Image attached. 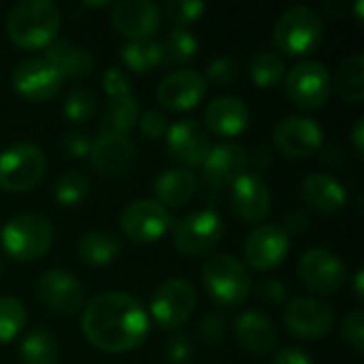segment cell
Wrapping results in <instances>:
<instances>
[{
    "mask_svg": "<svg viewBox=\"0 0 364 364\" xmlns=\"http://www.w3.org/2000/svg\"><path fill=\"white\" fill-rule=\"evenodd\" d=\"M85 339L111 354L139 348L149 333V318L143 305L126 292L109 290L96 294L81 316Z\"/></svg>",
    "mask_w": 364,
    "mask_h": 364,
    "instance_id": "obj_1",
    "label": "cell"
},
{
    "mask_svg": "<svg viewBox=\"0 0 364 364\" xmlns=\"http://www.w3.org/2000/svg\"><path fill=\"white\" fill-rule=\"evenodd\" d=\"M122 250V241L115 232H107V230H92L87 235L81 237L79 241V256L83 262L87 264H109L115 260V256Z\"/></svg>",
    "mask_w": 364,
    "mask_h": 364,
    "instance_id": "obj_28",
    "label": "cell"
},
{
    "mask_svg": "<svg viewBox=\"0 0 364 364\" xmlns=\"http://www.w3.org/2000/svg\"><path fill=\"white\" fill-rule=\"evenodd\" d=\"M303 284L318 294H335L346 284V267L341 258L324 247L307 250L299 260Z\"/></svg>",
    "mask_w": 364,
    "mask_h": 364,
    "instance_id": "obj_13",
    "label": "cell"
},
{
    "mask_svg": "<svg viewBox=\"0 0 364 364\" xmlns=\"http://www.w3.org/2000/svg\"><path fill=\"white\" fill-rule=\"evenodd\" d=\"M175 224L171 211L151 198H139L124 207L119 215V226L124 235L136 243H151L164 237Z\"/></svg>",
    "mask_w": 364,
    "mask_h": 364,
    "instance_id": "obj_8",
    "label": "cell"
},
{
    "mask_svg": "<svg viewBox=\"0 0 364 364\" xmlns=\"http://www.w3.org/2000/svg\"><path fill=\"white\" fill-rule=\"evenodd\" d=\"M111 21L130 41H147L160 23V9L151 0H119L111 9Z\"/></svg>",
    "mask_w": 364,
    "mask_h": 364,
    "instance_id": "obj_18",
    "label": "cell"
},
{
    "mask_svg": "<svg viewBox=\"0 0 364 364\" xmlns=\"http://www.w3.org/2000/svg\"><path fill=\"white\" fill-rule=\"evenodd\" d=\"M200 339L205 341V343H211V346H215V343H220L222 339H224V333H226V320L222 318V316H218V314H209L205 320H203V324H200Z\"/></svg>",
    "mask_w": 364,
    "mask_h": 364,
    "instance_id": "obj_45",
    "label": "cell"
},
{
    "mask_svg": "<svg viewBox=\"0 0 364 364\" xmlns=\"http://www.w3.org/2000/svg\"><path fill=\"white\" fill-rule=\"evenodd\" d=\"M354 284H356V294L363 299V269L356 271V282H354Z\"/></svg>",
    "mask_w": 364,
    "mask_h": 364,
    "instance_id": "obj_50",
    "label": "cell"
},
{
    "mask_svg": "<svg viewBox=\"0 0 364 364\" xmlns=\"http://www.w3.org/2000/svg\"><path fill=\"white\" fill-rule=\"evenodd\" d=\"M207 92L205 77L194 68H179L164 75L156 87L158 100L175 111L192 109Z\"/></svg>",
    "mask_w": 364,
    "mask_h": 364,
    "instance_id": "obj_19",
    "label": "cell"
},
{
    "mask_svg": "<svg viewBox=\"0 0 364 364\" xmlns=\"http://www.w3.org/2000/svg\"><path fill=\"white\" fill-rule=\"evenodd\" d=\"M162 9L168 19H173L177 26L183 28L186 23L198 19L205 13L207 4L203 0H166Z\"/></svg>",
    "mask_w": 364,
    "mask_h": 364,
    "instance_id": "obj_38",
    "label": "cell"
},
{
    "mask_svg": "<svg viewBox=\"0 0 364 364\" xmlns=\"http://www.w3.org/2000/svg\"><path fill=\"white\" fill-rule=\"evenodd\" d=\"M331 73L318 60H303L286 75L288 96L303 109H318L331 96Z\"/></svg>",
    "mask_w": 364,
    "mask_h": 364,
    "instance_id": "obj_10",
    "label": "cell"
},
{
    "mask_svg": "<svg viewBox=\"0 0 364 364\" xmlns=\"http://www.w3.org/2000/svg\"><path fill=\"white\" fill-rule=\"evenodd\" d=\"M164 53H166V62H183L188 58H192L198 49V41L194 36V32H190L188 28L175 26L173 30L166 32L164 41H162Z\"/></svg>",
    "mask_w": 364,
    "mask_h": 364,
    "instance_id": "obj_35",
    "label": "cell"
},
{
    "mask_svg": "<svg viewBox=\"0 0 364 364\" xmlns=\"http://www.w3.org/2000/svg\"><path fill=\"white\" fill-rule=\"evenodd\" d=\"M203 284L220 307L235 309L247 299L252 279L241 260L230 254H213L203 264Z\"/></svg>",
    "mask_w": 364,
    "mask_h": 364,
    "instance_id": "obj_3",
    "label": "cell"
},
{
    "mask_svg": "<svg viewBox=\"0 0 364 364\" xmlns=\"http://www.w3.org/2000/svg\"><path fill=\"white\" fill-rule=\"evenodd\" d=\"M364 55L363 51H356L352 55H348L339 70H337V79L335 85L339 90V94L350 100V102H360L364 98Z\"/></svg>",
    "mask_w": 364,
    "mask_h": 364,
    "instance_id": "obj_32",
    "label": "cell"
},
{
    "mask_svg": "<svg viewBox=\"0 0 364 364\" xmlns=\"http://www.w3.org/2000/svg\"><path fill=\"white\" fill-rule=\"evenodd\" d=\"M335 316L322 301L301 296L288 303L284 311V324L288 331L303 339H320L333 331Z\"/></svg>",
    "mask_w": 364,
    "mask_h": 364,
    "instance_id": "obj_15",
    "label": "cell"
},
{
    "mask_svg": "<svg viewBox=\"0 0 364 364\" xmlns=\"http://www.w3.org/2000/svg\"><path fill=\"white\" fill-rule=\"evenodd\" d=\"M154 190H156L160 205L181 207L192 198V194L196 190V175H194V171H190L186 166L166 168L156 177Z\"/></svg>",
    "mask_w": 364,
    "mask_h": 364,
    "instance_id": "obj_27",
    "label": "cell"
},
{
    "mask_svg": "<svg viewBox=\"0 0 364 364\" xmlns=\"http://www.w3.org/2000/svg\"><path fill=\"white\" fill-rule=\"evenodd\" d=\"M60 145H62V149H64L66 156H70V158H83V156L90 154L92 139L85 132H81V130H68V132H64Z\"/></svg>",
    "mask_w": 364,
    "mask_h": 364,
    "instance_id": "obj_43",
    "label": "cell"
},
{
    "mask_svg": "<svg viewBox=\"0 0 364 364\" xmlns=\"http://www.w3.org/2000/svg\"><path fill=\"white\" fill-rule=\"evenodd\" d=\"M90 192V179L85 173L81 171H64L58 179H55V200L64 207H73V205H79Z\"/></svg>",
    "mask_w": 364,
    "mask_h": 364,
    "instance_id": "obj_33",
    "label": "cell"
},
{
    "mask_svg": "<svg viewBox=\"0 0 364 364\" xmlns=\"http://www.w3.org/2000/svg\"><path fill=\"white\" fill-rule=\"evenodd\" d=\"M260 296H264L271 303L284 301L286 299V286H284V282H279V279H267L260 286Z\"/></svg>",
    "mask_w": 364,
    "mask_h": 364,
    "instance_id": "obj_47",
    "label": "cell"
},
{
    "mask_svg": "<svg viewBox=\"0 0 364 364\" xmlns=\"http://www.w3.org/2000/svg\"><path fill=\"white\" fill-rule=\"evenodd\" d=\"M271 364H311V358L301 348H284L277 352V356L271 360Z\"/></svg>",
    "mask_w": 364,
    "mask_h": 364,
    "instance_id": "obj_46",
    "label": "cell"
},
{
    "mask_svg": "<svg viewBox=\"0 0 364 364\" xmlns=\"http://www.w3.org/2000/svg\"><path fill=\"white\" fill-rule=\"evenodd\" d=\"M166 147L171 156L188 166L200 164L209 151V136L196 119H179L166 130Z\"/></svg>",
    "mask_w": 364,
    "mask_h": 364,
    "instance_id": "obj_22",
    "label": "cell"
},
{
    "mask_svg": "<svg viewBox=\"0 0 364 364\" xmlns=\"http://www.w3.org/2000/svg\"><path fill=\"white\" fill-rule=\"evenodd\" d=\"M343 337L346 341L356 350L363 352L364 350V314L360 307L352 309L346 320H343Z\"/></svg>",
    "mask_w": 364,
    "mask_h": 364,
    "instance_id": "obj_40",
    "label": "cell"
},
{
    "mask_svg": "<svg viewBox=\"0 0 364 364\" xmlns=\"http://www.w3.org/2000/svg\"><path fill=\"white\" fill-rule=\"evenodd\" d=\"M38 296L58 314H77L85 303L81 282L66 269H49L38 279Z\"/></svg>",
    "mask_w": 364,
    "mask_h": 364,
    "instance_id": "obj_17",
    "label": "cell"
},
{
    "mask_svg": "<svg viewBox=\"0 0 364 364\" xmlns=\"http://www.w3.org/2000/svg\"><path fill=\"white\" fill-rule=\"evenodd\" d=\"M60 28V9L51 0H19L6 15V32L19 47L36 49L53 41Z\"/></svg>",
    "mask_w": 364,
    "mask_h": 364,
    "instance_id": "obj_2",
    "label": "cell"
},
{
    "mask_svg": "<svg viewBox=\"0 0 364 364\" xmlns=\"http://www.w3.org/2000/svg\"><path fill=\"white\" fill-rule=\"evenodd\" d=\"M232 211L247 224H256L267 218L271 209V192L267 181L256 173H243L230 188Z\"/></svg>",
    "mask_w": 364,
    "mask_h": 364,
    "instance_id": "obj_21",
    "label": "cell"
},
{
    "mask_svg": "<svg viewBox=\"0 0 364 364\" xmlns=\"http://www.w3.org/2000/svg\"><path fill=\"white\" fill-rule=\"evenodd\" d=\"M224 235L222 215L211 209H196L175 224L173 243L183 256H200L211 252Z\"/></svg>",
    "mask_w": 364,
    "mask_h": 364,
    "instance_id": "obj_7",
    "label": "cell"
},
{
    "mask_svg": "<svg viewBox=\"0 0 364 364\" xmlns=\"http://www.w3.org/2000/svg\"><path fill=\"white\" fill-rule=\"evenodd\" d=\"M136 149L126 134L100 132L90 147V162L100 175H122L132 168Z\"/></svg>",
    "mask_w": 364,
    "mask_h": 364,
    "instance_id": "obj_20",
    "label": "cell"
},
{
    "mask_svg": "<svg viewBox=\"0 0 364 364\" xmlns=\"http://www.w3.org/2000/svg\"><path fill=\"white\" fill-rule=\"evenodd\" d=\"M45 166V151L38 145L13 143L0 151V188L11 192L30 190L41 181Z\"/></svg>",
    "mask_w": 364,
    "mask_h": 364,
    "instance_id": "obj_6",
    "label": "cell"
},
{
    "mask_svg": "<svg viewBox=\"0 0 364 364\" xmlns=\"http://www.w3.org/2000/svg\"><path fill=\"white\" fill-rule=\"evenodd\" d=\"M205 124L222 136H235L247 128L250 109L239 96H218L205 107Z\"/></svg>",
    "mask_w": 364,
    "mask_h": 364,
    "instance_id": "obj_24",
    "label": "cell"
},
{
    "mask_svg": "<svg viewBox=\"0 0 364 364\" xmlns=\"http://www.w3.org/2000/svg\"><path fill=\"white\" fill-rule=\"evenodd\" d=\"M203 164V183L205 194L218 198L228 186L235 183L237 177L245 173L247 154L239 143H218L209 147Z\"/></svg>",
    "mask_w": 364,
    "mask_h": 364,
    "instance_id": "obj_9",
    "label": "cell"
},
{
    "mask_svg": "<svg viewBox=\"0 0 364 364\" xmlns=\"http://www.w3.org/2000/svg\"><path fill=\"white\" fill-rule=\"evenodd\" d=\"M62 77L83 79L94 70V55L75 43L68 41H53L47 45L43 55Z\"/></svg>",
    "mask_w": 364,
    "mask_h": 364,
    "instance_id": "obj_26",
    "label": "cell"
},
{
    "mask_svg": "<svg viewBox=\"0 0 364 364\" xmlns=\"http://www.w3.org/2000/svg\"><path fill=\"white\" fill-rule=\"evenodd\" d=\"M275 147L288 158H305L320 149L324 141L322 126L307 115H288L273 130Z\"/></svg>",
    "mask_w": 364,
    "mask_h": 364,
    "instance_id": "obj_12",
    "label": "cell"
},
{
    "mask_svg": "<svg viewBox=\"0 0 364 364\" xmlns=\"http://www.w3.org/2000/svg\"><path fill=\"white\" fill-rule=\"evenodd\" d=\"M196 307V290L188 279L171 277L158 286L151 299V316L164 328L181 326Z\"/></svg>",
    "mask_w": 364,
    "mask_h": 364,
    "instance_id": "obj_11",
    "label": "cell"
},
{
    "mask_svg": "<svg viewBox=\"0 0 364 364\" xmlns=\"http://www.w3.org/2000/svg\"><path fill=\"white\" fill-rule=\"evenodd\" d=\"M307 224H309V218L303 213V211H290L288 215H286V226H282L286 232L290 230V232H303L305 228H307Z\"/></svg>",
    "mask_w": 364,
    "mask_h": 364,
    "instance_id": "obj_48",
    "label": "cell"
},
{
    "mask_svg": "<svg viewBox=\"0 0 364 364\" xmlns=\"http://www.w3.org/2000/svg\"><path fill=\"white\" fill-rule=\"evenodd\" d=\"M322 17L318 11L305 4L288 6L275 21L273 41L279 51L288 55H303L318 47L322 41Z\"/></svg>",
    "mask_w": 364,
    "mask_h": 364,
    "instance_id": "obj_5",
    "label": "cell"
},
{
    "mask_svg": "<svg viewBox=\"0 0 364 364\" xmlns=\"http://www.w3.org/2000/svg\"><path fill=\"white\" fill-rule=\"evenodd\" d=\"M0 271H2V260H0Z\"/></svg>",
    "mask_w": 364,
    "mask_h": 364,
    "instance_id": "obj_52",
    "label": "cell"
},
{
    "mask_svg": "<svg viewBox=\"0 0 364 364\" xmlns=\"http://www.w3.org/2000/svg\"><path fill=\"white\" fill-rule=\"evenodd\" d=\"M239 75V64L235 62V58L230 55H218L213 58L209 64H207V77L205 81L209 79L213 85H228L237 79Z\"/></svg>",
    "mask_w": 364,
    "mask_h": 364,
    "instance_id": "obj_39",
    "label": "cell"
},
{
    "mask_svg": "<svg viewBox=\"0 0 364 364\" xmlns=\"http://www.w3.org/2000/svg\"><path fill=\"white\" fill-rule=\"evenodd\" d=\"M139 122H141V132L149 139H158L168 130L166 115L156 111V109H149L143 115H139Z\"/></svg>",
    "mask_w": 364,
    "mask_h": 364,
    "instance_id": "obj_44",
    "label": "cell"
},
{
    "mask_svg": "<svg viewBox=\"0 0 364 364\" xmlns=\"http://www.w3.org/2000/svg\"><path fill=\"white\" fill-rule=\"evenodd\" d=\"M98 107V98L92 90L77 85L64 98V113L70 122H85L94 115Z\"/></svg>",
    "mask_w": 364,
    "mask_h": 364,
    "instance_id": "obj_37",
    "label": "cell"
},
{
    "mask_svg": "<svg viewBox=\"0 0 364 364\" xmlns=\"http://www.w3.org/2000/svg\"><path fill=\"white\" fill-rule=\"evenodd\" d=\"M11 79L15 90L34 102L51 98L62 83V75L45 58H26L17 62Z\"/></svg>",
    "mask_w": 364,
    "mask_h": 364,
    "instance_id": "obj_16",
    "label": "cell"
},
{
    "mask_svg": "<svg viewBox=\"0 0 364 364\" xmlns=\"http://www.w3.org/2000/svg\"><path fill=\"white\" fill-rule=\"evenodd\" d=\"M303 200L320 213H337L348 200L346 186L326 173H309L299 188Z\"/></svg>",
    "mask_w": 364,
    "mask_h": 364,
    "instance_id": "obj_23",
    "label": "cell"
},
{
    "mask_svg": "<svg viewBox=\"0 0 364 364\" xmlns=\"http://www.w3.org/2000/svg\"><path fill=\"white\" fill-rule=\"evenodd\" d=\"M290 250V235L279 224H260L254 228L245 243V260L258 271H271L279 267Z\"/></svg>",
    "mask_w": 364,
    "mask_h": 364,
    "instance_id": "obj_14",
    "label": "cell"
},
{
    "mask_svg": "<svg viewBox=\"0 0 364 364\" xmlns=\"http://www.w3.org/2000/svg\"><path fill=\"white\" fill-rule=\"evenodd\" d=\"M4 252L15 260H36L53 243V226L41 213H19L0 230Z\"/></svg>",
    "mask_w": 364,
    "mask_h": 364,
    "instance_id": "obj_4",
    "label": "cell"
},
{
    "mask_svg": "<svg viewBox=\"0 0 364 364\" xmlns=\"http://www.w3.org/2000/svg\"><path fill=\"white\" fill-rule=\"evenodd\" d=\"M122 60L134 73H145V70H149L154 66L168 64L162 43L151 41V38H147V41H128L122 47Z\"/></svg>",
    "mask_w": 364,
    "mask_h": 364,
    "instance_id": "obj_30",
    "label": "cell"
},
{
    "mask_svg": "<svg viewBox=\"0 0 364 364\" xmlns=\"http://www.w3.org/2000/svg\"><path fill=\"white\" fill-rule=\"evenodd\" d=\"M136 119H139V102L132 94H126L109 100L100 119V128L102 132L126 134V130H130L136 124Z\"/></svg>",
    "mask_w": 364,
    "mask_h": 364,
    "instance_id": "obj_31",
    "label": "cell"
},
{
    "mask_svg": "<svg viewBox=\"0 0 364 364\" xmlns=\"http://www.w3.org/2000/svg\"><path fill=\"white\" fill-rule=\"evenodd\" d=\"M284 60L275 51H258L250 60V75L260 87H269L284 77Z\"/></svg>",
    "mask_w": 364,
    "mask_h": 364,
    "instance_id": "obj_34",
    "label": "cell"
},
{
    "mask_svg": "<svg viewBox=\"0 0 364 364\" xmlns=\"http://www.w3.org/2000/svg\"><path fill=\"white\" fill-rule=\"evenodd\" d=\"M26 324V309L15 296H0V343H6L19 335Z\"/></svg>",
    "mask_w": 364,
    "mask_h": 364,
    "instance_id": "obj_36",
    "label": "cell"
},
{
    "mask_svg": "<svg viewBox=\"0 0 364 364\" xmlns=\"http://www.w3.org/2000/svg\"><path fill=\"white\" fill-rule=\"evenodd\" d=\"M19 356L23 364H58L60 348L55 337L45 328L30 331L19 343Z\"/></svg>",
    "mask_w": 364,
    "mask_h": 364,
    "instance_id": "obj_29",
    "label": "cell"
},
{
    "mask_svg": "<svg viewBox=\"0 0 364 364\" xmlns=\"http://www.w3.org/2000/svg\"><path fill=\"white\" fill-rule=\"evenodd\" d=\"M235 335H237L239 343L254 354H269L277 341V331H275L273 322L256 309L243 311L237 318Z\"/></svg>",
    "mask_w": 364,
    "mask_h": 364,
    "instance_id": "obj_25",
    "label": "cell"
},
{
    "mask_svg": "<svg viewBox=\"0 0 364 364\" xmlns=\"http://www.w3.org/2000/svg\"><path fill=\"white\" fill-rule=\"evenodd\" d=\"M102 87H105V92H107L111 98H119V96L132 94L130 79H128V75H126L119 66H109V68L102 73Z\"/></svg>",
    "mask_w": 364,
    "mask_h": 364,
    "instance_id": "obj_41",
    "label": "cell"
},
{
    "mask_svg": "<svg viewBox=\"0 0 364 364\" xmlns=\"http://www.w3.org/2000/svg\"><path fill=\"white\" fill-rule=\"evenodd\" d=\"M356 17H358V19H363V0H358V2H356Z\"/></svg>",
    "mask_w": 364,
    "mask_h": 364,
    "instance_id": "obj_51",
    "label": "cell"
},
{
    "mask_svg": "<svg viewBox=\"0 0 364 364\" xmlns=\"http://www.w3.org/2000/svg\"><path fill=\"white\" fill-rule=\"evenodd\" d=\"M192 341L186 333H173L168 337V343H166V356L168 360L175 364H186L192 358Z\"/></svg>",
    "mask_w": 364,
    "mask_h": 364,
    "instance_id": "obj_42",
    "label": "cell"
},
{
    "mask_svg": "<svg viewBox=\"0 0 364 364\" xmlns=\"http://www.w3.org/2000/svg\"><path fill=\"white\" fill-rule=\"evenodd\" d=\"M363 136H364V119L360 117L356 124H354V130H352V141H354V147L358 154H363Z\"/></svg>",
    "mask_w": 364,
    "mask_h": 364,
    "instance_id": "obj_49",
    "label": "cell"
}]
</instances>
